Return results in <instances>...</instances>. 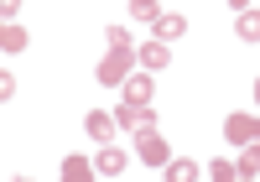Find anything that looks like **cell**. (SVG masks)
Returning a JSON list of instances; mask_svg holds the SVG:
<instances>
[{
	"label": "cell",
	"mask_w": 260,
	"mask_h": 182,
	"mask_svg": "<svg viewBox=\"0 0 260 182\" xmlns=\"http://www.w3.org/2000/svg\"><path fill=\"white\" fill-rule=\"evenodd\" d=\"M130 73H136V52H120V47H110V57L99 63V73H94V78H99L104 88H125V78H130Z\"/></svg>",
	"instance_id": "cell-1"
},
{
	"label": "cell",
	"mask_w": 260,
	"mask_h": 182,
	"mask_svg": "<svg viewBox=\"0 0 260 182\" xmlns=\"http://www.w3.org/2000/svg\"><path fill=\"white\" fill-rule=\"evenodd\" d=\"M115 120H120L130 135H146V130H156V109H151V104H136V99H120Z\"/></svg>",
	"instance_id": "cell-2"
},
{
	"label": "cell",
	"mask_w": 260,
	"mask_h": 182,
	"mask_svg": "<svg viewBox=\"0 0 260 182\" xmlns=\"http://www.w3.org/2000/svg\"><path fill=\"white\" fill-rule=\"evenodd\" d=\"M136 162L141 167H167L172 162V146L161 141L156 130H146V135H136Z\"/></svg>",
	"instance_id": "cell-3"
},
{
	"label": "cell",
	"mask_w": 260,
	"mask_h": 182,
	"mask_svg": "<svg viewBox=\"0 0 260 182\" xmlns=\"http://www.w3.org/2000/svg\"><path fill=\"white\" fill-rule=\"evenodd\" d=\"M224 135H229L234 146L260 141V115H245V109H240V115H229V120H224Z\"/></svg>",
	"instance_id": "cell-4"
},
{
	"label": "cell",
	"mask_w": 260,
	"mask_h": 182,
	"mask_svg": "<svg viewBox=\"0 0 260 182\" xmlns=\"http://www.w3.org/2000/svg\"><path fill=\"white\" fill-rule=\"evenodd\" d=\"M83 130L94 135V146H110V141H115V130H120V120H115V115H104V109H89V115H83Z\"/></svg>",
	"instance_id": "cell-5"
},
{
	"label": "cell",
	"mask_w": 260,
	"mask_h": 182,
	"mask_svg": "<svg viewBox=\"0 0 260 182\" xmlns=\"http://www.w3.org/2000/svg\"><path fill=\"white\" fill-rule=\"evenodd\" d=\"M151 94H156V78H151V68H141V73H130V78H125V99L151 104Z\"/></svg>",
	"instance_id": "cell-6"
},
{
	"label": "cell",
	"mask_w": 260,
	"mask_h": 182,
	"mask_svg": "<svg viewBox=\"0 0 260 182\" xmlns=\"http://www.w3.org/2000/svg\"><path fill=\"white\" fill-rule=\"evenodd\" d=\"M99 177H125V167H130V156L120 151V146H99Z\"/></svg>",
	"instance_id": "cell-7"
},
{
	"label": "cell",
	"mask_w": 260,
	"mask_h": 182,
	"mask_svg": "<svg viewBox=\"0 0 260 182\" xmlns=\"http://www.w3.org/2000/svg\"><path fill=\"white\" fill-rule=\"evenodd\" d=\"M161 177H167V182H192V177H203V167L187 162V156H172V162L161 167Z\"/></svg>",
	"instance_id": "cell-8"
},
{
	"label": "cell",
	"mask_w": 260,
	"mask_h": 182,
	"mask_svg": "<svg viewBox=\"0 0 260 182\" xmlns=\"http://www.w3.org/2000/svg\"><path fill=\"white\" fill-rule=\"evenodd\" d=\"M177 37H187V21H182L177 11H161V21H156V42H177Z\"/></svg>",
	"instance_id": "cell-9"
},
{
	"label": "cell",
	"mask_w": 260,
	"mask_h": 182,
	"mask_svg": "<svg viewBox=\"0 0 260 182\" xmlns=\"http://www.w3.org/2000/svg\"><path fill=\"white\" fill-rule=\"evenodd\" d=\"M136 57H141V68H151V73H156V68H167V63H172V47H167V42H146Z\"/></svg>",
	"instance_id": "cell-10"
},
{
	"label": "cell",
	"mask_w": 260,
	"mask_h": 182,
	"mask_svg": "<svg viewBox=\"0 0 260 182\" xmlns=\"http://www.w3.org/2000/svg\"><path fill=\"white\" fill-rule=\"evenodd\" d=\"M99 167L89 162V156H68V162H62V177H68V182H89Z\"/></svg>",
	"instance_id": "cell-11"
},
{
	"label": "cell",
	"mask_w": 260,
	"mask_h": 182,
	"mask_svg": "<svg viewBox=\"0 0 260 182\" xmlns=\"http://www.w3.org/2000/svg\"><path fill=\"white\" fill-rule=\"evenodd\" d=\"M234 32H240V42H260V11H240V21H234Z\"/></svg>",
	"instance_id": "cell-12"
},
{
	"label": "cell",
	"mask_w": 260,
	"mask_h": 182,
	"mask_svg": "<svg viewBox=\"0 0 260 182\" xmlns=\"http://www.w3.org/2000/svg\"><path fill=\"white\" fill-rule=\"evenodd\" d=\"M26 42H31V37L21 32L16 21H6V32H0V47H6V52H26Z\"/></svg>",
	"instance_id": "cell-13"
},
{
	"label": "cell",
	"mask_w": 260,
	"mask_h": 182,
	"mask_svg": "<svg viewBox=\"0 0 260 182\" xmlns=\"http://www.w3.org/2000/svg\"><path fill=\"white\" fill-rule=\"evenodd\" d=\"M203 177H208V182H229V177H240V167L224 162V156H213V162L203 167Z\"/></svg>",
	"instance_id": "cell-14"
},
{
	"label": "cell",
	"mask_w": 260,
	"mask_h": 182,
	"mask_svg": "<svg viewBox=\"0 0 260 182\" xmlns=\"http://www.w3.org/2000/svg\"><path fill=\"white\" fill-rule=\"evenodd\" d=\"M234 167H240V177H260V141H250V146H245V156H240Z\"/></svg>",
	"instance_id": "cell-15"
},
{
	"label": "cell",
	"mask_w": 260,
	"mask_h": 182,
	"mask_svg": "<svg viewBox=\"0 0 260 182\" xmlns=\"http://www.w3.org/2000/svg\"><path fill=\"white\" fill-rule=\"evenodd\" d=\"M130 11H136V21H151V26H156L161 21V0H130Z\"/></svg>",
	"instance_id": "cell-16"
},
{
	"label": "cell",
	"mask_w": 260,
	"mask_h": 182,
	"mask_svg": "<svg viewBox=\"0 0 260 182\" xmlns=\"http://www.w3.org/2000/svg\"><path fill=\"white\" fill-rule=\"evenodd\" d=\"M104 42H110V47H120V52H136V37H130V26H110V32H104Z\"/></svg>",
	"instance_id": "cell-17"
},
{
	"label": "cell",
	"mask_w": 260,
	"mask_h": 182,
	"mask_svg": "<svg viewBox=\"0 0 260 182\" xmlns=\"http://www.w3.org/2000/svg\"><path fill=\"white\" fill-rule=\"evenodd\" d=\"M16 11H21V0H0V16L6 21H16Z\"/></svg>",
	"instance_id": "cell-18"
},
{
	"label": "cell",
	"mask_w": 260,
	"mask_h": 182,
	"mask_svg": "<svg viewBox=\"0 0 260 182\" xmlns=\"http://www.w3.org/2000/svg\"><path fill=\"white\" fill-rule=\"evenodd\" d=\"M224 6H229V11H250L255 0H224Z\"/></svg>",
	"instance_id": "cell-19"
},
{
	"label": "cell",
	"mask_w": 260,
	"mask_h": 182,
	"mask_svg": "<svg viewBox=\"0 0 260 182\" xmlns=\"http://www.w3.org/2000/svg\"><path fill=\"white\" fill-rule=\"evenodd\" d=\"M255 104H260V78H255Z\"/></svg>",
	"instance_id": "cell-20"
}]
</instances>
